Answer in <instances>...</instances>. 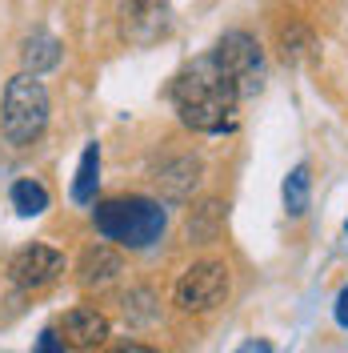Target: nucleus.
Listing matches in <instances>:
<instances>
[{"label": "nucleus", "mask_w": 348, "mask_h": 353, "mask_svg": "<svg viewBox=\"0 0 348 353\" xmlns=\"http://www.w3.org/2000/svg\"><path fill=\"white\" fill-rule=\"evenodd\" d=\"M168 97H173V105H176V117L193 132L217 137V132L237 129L240 88L220 72L213 57H200L184 72H176Z\"/></svg>", "instance_id": "f257e3e1"}, {"label": "nucleus", "mask_w": 348, "mask_h": 353, "mask_svg": "<svg viewBox=\"0 0 348 353\" xmlns=\"http://www.w3.org/2000/svg\"><path fill=\"white\" fill-rule=\"evenodd\" d=\"M164 209L149 197H112L96 205V233L124 249H149L164 237Z\"/></svg>", "instance_id": "f03ea898"}, {"label": "nucleus", "mask_w": 348, "mask_h": 353, "mask_svg": "<svg viewBox=\"0 0 348 353\" xmlns=\"http://www.w3.org/2000/svg\"><path fill=\"white\" fill-rule=\"evenodd\" d=\"M48 125V92L36 77H12L4 88V112H0V129L8 137V145H32Z\"/></svg>", "instance_id": "7ed1b4c3"}, {"label": "nucleus", "mask_w": 348, "mask_h": 353, "mask_svg": "<svg viewBox=\"0 0 348 353\" xmlns=\"http://www.w3.org/2000/svg\"><path fill=\"white\" fill-rule=\"evenodd\" d=\"M232 289V277H228V265L217 261V257H204L184 269V277L176 281V305L184 313H208L217 309Z\"/></svg>", "instance_id": "20e7f679"}, {"label": "nucleus", "mask_w": 348, "mask_h": 353, "mask_svg": "<svg viewBox=\"0 0 348 353\" xmlns=\"http://www.w3.org/2000/svg\"><path fill=\"white\" fill-rule=\"evenodd\" d=\"M217 68L244 92H257L261 88V72H264V57H261V44L252 41L248 32H224L217 41V48L208 52Z\"/></svg>", "instance_id": "39448f33"}, {"label": "nucleus", "mask_w": 348, "mask_h": 353, "mask_svg": "<svg viewBox=\"0 0 348 353\" xmlns=\"http://www.w3.org/2000/svg\"><path fill=\"white\" fill-rule=\"evenodd\" d=\"M8 273H12V281L21 289H41L65 273V257L56 249H48V245H28V249H21L12 257Z\"/></svg>", "instance_id": "423d86ee"}, {"label": "nucleus", "mask_w": 348, "mask_h": 353, "mask_svg": "<svg viewBox=\"0 0 348 353\" xmlns=\"http://www.w3.org/2000/svg\"><path fill=\"white\" fill-rule=\"evenodd\" d=\"M61 333L68 337V345H76V350H92V345H100V341L109 337V317H105L96 305H76V309H68L65 313Z\"/></svg>", "instance_id": "0eeeda50"}, {"label": "nucleus", "mask_w": 348, "mask_h": 353, "mask_svg": "<svg viewBox=\"0 0 348 353\" xmlns=\"http://www.w3.org/2000/svg\"><path fill=\"white\" fill-rule=\"evenodd\" d=\"M156 185H160V193L164 201H188L196 193V185H200V157L184 153V157H173L168 165H160V173H156Z\"/></svg>", "instance_id": "6e6552de"}, {"label": "nucleus", "mask_w": 348, "mask_h": 353, "mask_svg": "<svg viewBox=\"0 0 348 353\" xmlns=\"http://www.w3.org/2000/svg\"><path fill=\"white\" fill-rule=\"evenodd\" d=\"M168 17V0H120V21L132 41H153L164 28Z\"/></svg>", "instance_id": "1a4fd4ad"}, {"label": "nucleus", "mask_w": 348, "mask_h": 353, "mask_svg": "<svg viewBox=\"0 0 348 353\" xmlns=\"http://www.w3.org/2000/svg\"><path fill=\"white\" fill-rule=\"evenodd\" d=\"M120 269H124V261H120V253L112 249V245H88L85 253H80V261H76V277H80V285L85 289H100L109 285V281H116L120 277Z\"/></svg>", "instance_id": "9d476101"}, {"label": "nucleus", "mask_w": 348, "mask_h": 353, "mask_svg": "<svg viewBox=\"0 0 348 353\" xmlns=\"http://www.w3.org/2000/svg\"><path fill=\"white\" fill-rule=\"evenodd\" d=\"M224 213H228V205L220 197H204L200 205L188 209V221H184V233H188V241L193 245H213L220 237V229H224Z\"/></svg>", "instance_id": "9b49d317"}, {"label": "nucleus", "mask_w": 348, "mask_h": 353, "mask_svg": "<svg viewBox=\"0 0 348 353\" xmlns=\"http://www.w3.org/2000/svg\"><path fill=\"white\" fill-rule=\"evenodd\" d=\"M21 61H24V72L28 77H41V72L61 65V41L48 37V32H32L21 48Z\"/></svg>", "instance_id": "f8f14e48"}, {"label": "nucleus", "mask_w": 348, "mask_h": 353, "mask_svg": "<svg viewBox=\"0 0 348 353\" xmlns=\"http://www.w3.org/2000/svg\"><path fill=\"white\" fill-rule=\"evenodd\" d=\"M96 181H100V149L88 145L85 153H80L76 181H72V201H76V205H92V201H96Z\"/></svg>", "instance_id": "ddd939ff"}, {"label": "nucleus", "mask_w": 348, "mask_h": 353, "mask_svg": "<svg viewBox=\"0 0 348 353\" xmlns=\"http://www.w3.org/2000/svg\"><path fill=\"white\" fill-rule=\"evenodd\" d=\"M308 193H312V176H308V165H296L292 173L284 176V209H288V217H305L308 213Z\"/></svg>", "instance_id": "4468645a"}, {"label": "nucleus", "mask_w": 348, "mask_h": 353, "mask_svg": "<svg viewBox=\"0 0 348 353\" xmlns=\"http://www.w3.org/2000/svg\"><path fill=\"white\" fill-rule=\"evenodd\" d=\"M12 209L21 217H41L44 209H48V189H44L41 181H32V176L17 181L12 185Z\"/></svg>", "instance_id": "2eb2a0df"}, {"label": "nucleus", "mask_w": 348, "mask_h": 353, "mask_svg": "<svg viewBox=\"0 0 348 353\" xmlns=\"http://www.w3.org/2000/svg\"><path fill=\"white\" fill-rule=\"evenodd\" d=\"M276 48H281V57L288 65H296V61H305V52L312 48V32H308L301 21H288V24H281V32H276Z\"/></svg>", "instance_id": "dca6fc26"}, {"label": "nucleus", "mask_w": 348, "mask_h": 353, "mask_svg": "<svg viewBox=\"0 0 348 353\" xmlns=\"http://www.w3.org/2000/svg\"><path fill=\"white\" fill-rule=\"evenodd\" d=\"M124 301H132V309H124V317H129V321H153V317H156V309H149V305H153V293H149V289H136V293L124 297Z\"/></svg>", "instance_id": "f3484780"}, {"label": "nucleus", "mask_w": 348, "mask_h": 353, "mask_svg": "<svg viewBox=\"0 0 348 353\" xmlns=\"http://www.w3.org/2000/svg\"><path fill=\"white\" fill-rule=\"evenodd\" d=\"M32 353H65L61 333H56V330H44L41 337H36V350H32Z\"/></svg>", "instance_id": "a211bd4d"}, {"label": "nucleus", "mask_w": 348, "mask_h": 353, "mask_svg": "<svg viewBox=\"0 0 348 353\" xmlns=\"http://www.w3.org/2000/svg\"><path fill=\"white\" fill-rule=\"evenodd\" d=\"M105 353H160V350L144 345V341H124V345H112V350H105Z\"/></svg>", "instance_id": "6ab92c4d"}, {"label": "nucleus", "mask_w": 348, "mask_h": 353, "mask_svg": "<svg viewBox=\"0 0 348 353\" xmlns=\"http://www.w3.org/2000/svg\"><path fill=\"white\" fill-rule=\"evenodd\" d=\"M336 325L348 330V285L340 289V297H336Z\"/></svg>", "instance_id": "aec40b11"}, {"label": "nucleus", "mask_w": 348, "mask_h": 353, "mask_svg": "<svg viewBox=\"0 0 348 353\" xmlns=\"http://www.w3.org/2000/svg\"><path fill=\"white\" fill-rule=\"evenodd\" d=\"M237 353H272V345H268V341H261V337H252V341H244Z\"/></svg>", "instance_id": "412c9836"}, {"label": "nucleus", "mask_w": 348, "mask_h": 353, "mask_svg": "<svg viewBox=\"0 0 348 353\" xmlns=\"http://www.w3.org/2000/svg\"><path fill=\"white\" fill-rule=\"evenodd\" d=\"M345 229H348V225H345Z\"/></svg>", "instance_id": "4be33fe9"}]
</instances>
